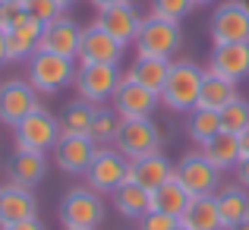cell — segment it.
Returning <instances> with one entry per match:
<instances>
[{
  "label": "cell",
  "mask_w": 249,
  "mask_h": 230,
  "mask_svg": "<svg viewBox=\"0 0 249 230\" xmlns=\"http://www.w3.org/2000/svg\"><path fill=\"white\" fill-rule=\"evenodd\" d=\"M202 79H205V70L193 60H174L170 63L167 82L161 88V104L170 110V114L186 117L189 110L199 107V91H202Z\"/></svg>",
  "instance_id": "6da1fadb"
},
{
  "label": "cell",
  "mask_w": 249,
  "mask_h": 230,
  "mask_svg": "<svg viewBox=\"0 0 249 230\" xmlns=\"http://www.w3.org/2000/svg\"><path fill=\"white\" fill-rule=\"evenodd\" d=\"M104 195L91 186H73L60 199V224L63 230H98L104 224Z\"/></svg>",
  "instance_id": "7a4b0ae2"
},
{
  "label": "cell",
  "mask_w": 249,
  "mask_h": 230,
  "mask_svg": "<svg viewBox=\"0 0 249 230\" xmlns=\"http://www.w3.org/2000/svg\"><path fill=\"white\" fill-rule=\"evenodd\" d=\"M25 67H29L25 79L38 88V95H57V91L70 88L76 82V73H79V60L48 54V51H38Z\"/></svg>",
  "instance_id": "3957f363"
},
{
  "label": "cell",
  "mask_w": 249,
  "mask_h": 230,
  "mask_svg": "<svg viewBox=\"0 0 249 230\" xmlns=\"http://www.w3.org/2000/svg\"><path fill=\"white\" fill-rule=\"evenodd\" d=\"M183 44V32L180 22H170V19H158L148 13L142 19L139 38H136V57H155V60H170V57L180 51Z\"/></svg>",
  "instance_id": "277c9868"
},
{
  "label": "cell",
  "mask_w": 249,
  "mask_h": 230,
  "mask_svg": "<svg viewBox=\"0 0 249 230\" xmlns=\"http://www.w3.org/2000/svg\"><path fill=\"white\" fill-rule=\"evenodd\" d=\"M126 180H129V158L120 155L114 145L98 148L89 170H85V186H91L101 195H114Z\"/></svg>",
  "instance_id": "5b68a950"
},
{
  "label": "cell",
  "mask_w": 249,
  "mask_h": 230,
  "mask_svg": "<svg viewBox=\"0 0 249 230\" xmlns=\"http://www.w3.org/2000/svg\"><path fill=\"white\" fill-rule=\"evenodd\" d=\"M208 38H212V48L249 41V10L243 0H221L214 6L208 19Z\"/></svg>",
  "instance_id": "8992f818"
},
{
  "label": "cell",
  "mask_w": 249,
  "mask_h": 230,
  "mask_svg": "<svg viewBox=\"0 0 249 230\" xmlns=\"http://www.w3.org/2000/svg\"><path fill=\"white\" fill-rule=\"evenodd\" d=\"M120 67H110V63H79V73H76V98H82V101L95 104V107H101V104H107L110 98H114L117 85H120Z\"/></svg>",
  "instance_id": "52a82bcc"
},
{
  "label": "cell",
  "mask_w": 249,
  "mask_h": 230,
  "mask_svg": "<svg viewBox=\"0 0 249 230\" xmlns=\"http://www.w3.org/2000/svg\"><path fill=\"white\" fill-rule=\"evenodd\" d=\"M13 129H16V152H54L60 139V117H54L48 107H38Z\"/></svg>",
  "instance_id": "ba28073f"
},
{
  "label": "cell",
  "mask_w": 249,
  "mask_h": 230,
  "mask_svg": "<svg viewBox=\"0 0 249 230\" xmlns=\"http://www.w3.org/2000/svg\"><path fill=\"white\" fill-rule=\"evenodd\" d=\"M174 177L186 186V193L196 199V195H218L221 177H224V174H221V170L202 155V148H196V152H186L180 161H177V174Z\"/></svg>",
  "instance_id": "9c48e42d"
},
{
  "label": "cell",
  "mask_w": 249,
  "mask_h": 230,
  "mask_svg": "<svg viewBox=\"0 0 249 230\" xmlns=\"http://www.w3.org/2000/svg\"><path fill=\"white\" fill-rule=\"evenodd\" d=\"M41 107V95L29 79H6L0 82V123L19 126L29 114Z\"/></svg>",
  "instance_id": "30bf717a"
},
{
  "label": "cell",
  "mask_w": 249,
  "mask_h": 230,
  "mask_svg": "<svg viewBox=\"0 0 249 230\" xmlns=\"http://www.w3.org/2000/svg\"><path fill=\"white\" fill-rule=\"evenodd\" d=\"M114 148H117L120 155H126L129 161L161 152V129H158V123H155L152 117L123 120V123H120V133H117Z\"/></svg>",
  "instance_id": "8fae6325"
},
{
  "label": "cell",
  "mask_w": 249,
  "mask_h": 230,
  "mask_svg": "<svg viewBox=\"0 0 249 230\" xmlns=\"http://www.w3.org/2000/svg\"><path fill=\"white\" fill-rule=\"evenodd\" d=\"M161 104V98L155 95L152 88L139 85L136 79H129L123 73L120 85H117L114 98H110V107L120 114V120H139V117H152L155 107Z\"/></svg>",
  "instance_id": "7c38bea8"
},
{
  "label": "cell",
  "mask_w": 249,
  "mask_h": 230,
  "mask_svg": "<svg viewBox=\"0 0 249 230\" xmlns=\"http://www.w3.org/2000/svg\"><path fill=\"white\" fill-rule=\"evenodd\" d=\"M123 51L126 48H123L117 38H110L98 22H91V25L82 29L79 57H76V60L85 63V67H89V63H110V67H120L123 63Z\"/></svg>",
  "instance_id": "4fadbf2b"
},
{
  "label": "cell",
  "mask_w": 249,
  "mask_h": 230,
  "mask_svg": "<svg viewBox=\"0 0 249 230\" xmlns=\"http://www.w3.org/2000/svg\"><path fill=\"white\" fill-rule=\"evenodd\" d=\"M98 145L89 139V136H67L60 133V139H57L54 145V164L63 170V174H76V177H85V170H89L91 158H95Z\"/></svg>",
  "instance_id": "5bb4252c"
},
{
  "label": "cell",
  "mask_w": 249,
  "mask_h": 230,
  "mask_svg": "<svg viewBox=\"0 0 249 230\" xmlns=\"http://www.w3.org/2000/svg\"><path fill=\"white\" fill-rule=\"evenodd\" d=\"M79 41H82V25L76 22L73 16L63 13L60 19L44 25V35H41V51L48 54H60V57H70L76 60L79 57Z\"/></svg>",
  "instance_id": "9a60e30c"
},
{
  "label": "cell",
  "mask_w": 249,
  "mask_h": 230,
  "mask_svg": "<svg viewBox=\"0 0 249 230\" xmlns=\"http://www.w3.org/2000/svg\"><path fill=\"white\" fill-rule=\"evenodd\" d=\"M142 19H145V16H142V13L136 10L133 3H123V6H110V10H101L95 22L101 25V29L107 32L110 38H117L123 48H129V44H136V38H139Z\"/></svg>",
  "instance_id": "2e32d148"
},
{
  "label": "cell",
  "mask_w": 249,
  "mask_h": 230,
  "mask_svg": "<svg viewBox=\"0 0 249 230\" xmlns=\"http://www.w3.org/2000/svg\"><path fill=\"white\" fill-rule=\"evenodd\" d=\"M205 70L231 79V82H243V79H249V41L218 44V48H212Z\"/></svg>",
  "instance_id": "e0dca14e"
},
{
  "label": "cell",
  "mask_w": 249,
  "mask_h": 230,
  "mask_svg": "<svg viewBox=\"0 0 249 230\" xmlns=\"http://www.w3.org/2000/svg\"><path fill=\"white\" fill-rule=\"evenodd\" d=\"M41 35H44V22L25 16L19 25H13L6 32V54L10 63H29L32 57L41 51Z\"/></svg>",
  "instance_id": "ac0fdd59"
},
{
  "label": "cell",
  "mask_w": 249,
  "mask_h": 230,
  "mask_svg": "<svg viewBox=\"0 0 249 230\" xmlns=\"http://www.w3.org/2000/svg\"><path fill=\"white\" fill-rule=\"evenodd\" d=\"M38 218V199L32 189L19 186V183H6L0 186V227L16 224V221Z\"/></svg>",
  "instance_id": "d6986e66"
},
{
  "label": "cell",
  "mask_w": 249,
  "mask_h": 230,
  "mask_svg": "<svg viewBox=\"0 0 249 230\" xmlns=\"http://www.w3.org/2000/svg\"><path fill=\"white\" fill-rule=\"evenodd\" d=\"M174 174H177V164L170 161L164 152H155V155L129 161V180L139 183V186L148 189V193H155L158 186H164Z\"/></svg>",
  "instance_id": "ffe728a7"
},
{
  "label": "cell",
  "mask_w": 249,
  "mask_h": 230,
  "mask_svg": "<svg viewBox=\"0 0 249 230\" xmlns=\"http://www.w3.org/2000/svg\"><path fill=\"white\" fill-rule=\"evenodd\" d=\"M48 177V155L44 152H16L10 161V183L35 189Z\"/></svg>",
  "instance_id": "44dd1931"
},
{
  "label": "cell",
  "mask_w": 249,
  "mask_h": 230,
  "mask_svg": "<svg viewBox=\"0 0 249 230\" xmlns=\"http://www.w3.org/2000/svg\"><path fill=\"white\" fill-rule=\"evenodd\" d=\"M180 224H186L189 230H224L218 195H196V199L189 202V208L183 212Z\"/></svg>",
  "instance_id": "7402d4cb"
},
{
  "label": "cell",
  "mask_w": 249,
  "mask_h": 230,
  "mask_svg": "<svg viewBox=\"0 0 249 230\" xmlns=\"http://www.w3.org/2000/svg\"><path fill=\"white\" fill-rule=\"evenodd\" d=\"M237 85L240 82H231V79H224V76L212 73V70H205L202 91H199V107H208V110H218V114H221L233 98H240Z\"/></svg>",
  "instance_id": "603a6c76"
},
{
  "label": "cell",
  "mask_w": 249,
  "mask_h": 230,
  "mask_svg": "<svg viewBox=\"0 0 249 230\" xmlns=\"http://www.w3.org/2000/svg\"><path fill=\"white\" fill-rule=\"evenodd\" d=\"M202 155H205L221 174H227V170H233L240 164V158H243V152H240V136L221 129L214 139H208L205 145H202Z\"/></svg>",
  "instance_id": "cb8c5ba5"
},
{
  "label": "cell",
  "mask_w": 249,
  "mask_h": 230,
  "mask_svg": "<svg viewBox=\"0 0 249 230\" xmlns=\"http://www.w3.org/2000/svg\"><path fill=\"white\" fill-rule=\"evenodd\" d=\"M110 199H114V208L123 214V218L139 221V218H145V214L152 212V193L142 189L139 183H133V180H126Z\"/></svg>",
  "instance_id": "d4e9b609"
},
{
  "label": "cell",
  "mask_w": 249,
  "mask_h": 230,
  "mask_svg": "<svg viewBox=\"0 0 249 230\" xmlns=\"http://www.w3.org/2000/svg\"><path fill=\"white\" fill-rule=\"evenodd\" d=\"M189 202H193V195L186 193V186H183L177 177H170L164 186H158L152 193V208L155 212L170 214V218H177V221L183 218V212L189 208Z\"/></svg>",
  "instance_id": "484cf974"
},
{
  "label": "cell",
  "mask_w": 249,
  "mask_h": 230,
  "mask_svg": "<svg viewBox=\"0 0 249 230\" xmlns=\"http://www.w3.org/2000/svg\"><path fill=\"white\" fill-rule=\"evenodd\" d=\"M218 208H221L224 230L237 227L240 221L249 218V189H243L240 183H233V186H221L218 189Z\"/></svg>",
  "instance_id": "4316f807"
},
{
  "label": "cell",
  "mask_w": 249,
  "mask_h": 230,
  "mask_svg": "<svg viewBox=\"0 0 249 230\" xmlns=\"http://www.w3.org/2000/svg\"><path fill=\"white\" fill-rule=\"evenodd\" d=\"M170 63L174 60H155V57H136L133 67L126 70L129 79H136L139 85H145V88H152L155 95L161 98V88H164L167 82V73H170Z\"/></svg>",
  "instance_id": "83f0119b"
},
{
  "label": "cell",
  "mask_w": 249,
  "mask_h": 230,
  "mask_svg": "<svg viewBox=\"0 0 249 230\" xmlns=\"http://www.w3.org/2000/svg\"><path fill=\"white\" fill-rule=\"evenodd\" d=\"M186 133H189V139L202 148L208 139H214V136L221 133V114L218 110H208V107L189 110L186 114Z\"/></svg>",
  "instance_id": "f1b7e54d"
},
{
  "label": "cell",
  "mask_w": 249,
  "mask_h": 230,
  "mask_svg": "<svg viewBox=\"0 0 249 230\" xmlns=\"http://www.w3.org/2000/svg\"><path fill=\"white\" fill-rule=\"evenodd\" d=\"M91 120H95V104L76 98V101H70L67 107H63V114H60V133H67V136H89Z\"/></svg>",
  "instance_id": "f546056e"
},
{
  "label": "cell",
  "mask_w": 249,
  "mask_h": 230,
  "mask_svg": "<svg viewBox=\"0 0 249 230\" xmlns=\"http://www.w3.org/2000/svg\"><path fill=\"white\" fill-rule=\"evenodd\" d=\"M120 114H117L114 107H107V104H101V107H95V120H91V129H89V139L95 142L98 148L104 145H114L117 142V133H120Z\"/></svg>",
  "instance_id": "4dcf8cb0"
},
{
  "label": "cell",
  "mask_w": 249,
  "mask_h": 230,
  "mask_svg": "<svg viewBox=\"0 0 249 230\" xmlns=\"http://www.w3.org/2000/svg\"><path fill=\"white\" fill-rule=\"evenodd\" d=\"M246 126H249V101L246 98H233V101L221 110V129L240 136Z\"/></svg>",
  "instance_id": "1f68e13d"
},
{
  "label": "cell",
  "mask_w": 249,
  "mask_h": 230,
  "mask_svg": "<svg viewBox=\"0 0 249 230\" xmlns=\"http://www.w3.org/2000/svg\"><path fill=\"white\" fill-rule=\"evenodd\" d=\"M193 6V0H148V13L158 19H170V22H180L183 16H189Z\"/></svg>",
  "instance_id": "d6a6232c"
},
{
  "label": "cell",
  "mask_w": 249,
  "mask_h": 230,
  "mask_svg": "<svg viewBox=\"0 0 249 230\" xmlns=\"http://www.w3.org/2000/svg\"><path fill=\"white\" fill-rule=\"evenodd\" d=\"M25 13H29L32 19H38V22H44V25L63 16V10L54 0H25Z\"/></svg>",
  "instance_id": "836d02e7"
},
{
  "label": "cell",
  "mask_w": 249,
  "mask_h": 230,
  "mask_svg": "<svg viewBox=\"0 0 249 230\" xmlns=\"http://www.w3.org/2000/svg\"><path fill=\"white\" fill-rule=\"evenodd\" d=\"M25 16H29V13H25V3H19V0H0V29L3 32H10L13 25H19Z\"/></svg>",
  "instance_id": "e575fe53"
},
{
  "label": "cell",
  "mask_w": 249,
  "mask_h": 230,
  "mask_svg": "<svg viewBox=\"0 0 249 230\" xmlns=\"http://www.w3.org/2000/svg\"><path fill=\"white\" fill-rule=\"evenodd\" d=\"M136 224H139V230H174L180 221L170 218V214H161V212H155V208H152V212H148L145 218H139Z\"/></svg>",
  "instance_id": "d590c367"
},
{
  "label": "cell",
  "mask_w": 249,
  "mask_h": 230,
  "mask_svg": "<svg viewBox=\"0 0 249 230\" xmlns=\"http://www.w3.org/2000/svg\"><path fill=\"white\" fill-rule=\"evenodd\" d=\"M233 177H237V183L243 189H249V158H240V164L233 167Z\"/></svg>",
  "instance_id": "8d00e7d4"
},
{
  "label": "cell",
  "mask_w": 249,
  "mask_h": 230,
  "mask_svg": "<svg viewBox=\"0 0 249 230\" xmlns=\"http://www.w3.org/2000/svg\"><path fill=\"white\" fill-rule=\"evenodd\" d=\"M0 230H48V227H44L38 218H29V221H16V224H6V227H0Z\"/></svg>",
  "instance_id": "74e56055"
},
{
  "label": "cell",
  "mask_w": 249,
  "mask_h": 230,
  "mask_svg": "<svg viewBox=\"0 0 249 230\" xmlns=\"http://www.w3.org/2000/svg\"><path fill=\"white\" fill-rule=\"evenodd\" d=\"M91 6H95L98 13L101 10H110V6H123V3H133V0H89Z\"/></svg>",
  "instance_id": "f35d334b"
},
{
  "label": "cell",
  "mask_w": 249,
  "mask_h": 230,
  "mask_svg": "<svg viewBox=\"0 0 249 230\" xmlns=\"http://www.w3.org/2000/svg\"><path fill=\"white\" fill-rule=\"evenodd\" d=\"M3 63H10V54H6V32L0 29V67Z\"/></svg>",
  "instance_id": "ab89813d"
},
{
  "label": "cell",
  "mask_w": 249,
  "mask_h": 230,
  "mask_svg": "<svg viewBox=\"0 0 249 230\" xmlns=\"http://www.w3.org/2000/svg\"><path fill=\"white\" fill-rule=\"evenodd\" d=\"M240 152H243V158H249V126L240 133Z\"/></svg>",
  "instance_id": "60d3db41"
},
{
  "label": "cell",
  "mask_w": 249,
  "mask_h": 230,
  "mask_svg": "<svg viewBox=\"0 0 249 230\" xmlns=\"http://www.w3.org/2000/svg\"><path fill=\"white\" fill-rule=\"evenodd\" d=\"M54 3H57V6H60V10H63V13H67V10H70V6H76V3H79V0H54Z\"/></svg>",
  "instance_id": "b9f144b4"
},
{
  "label": "cell",
  "mask_w": 249,
  "mask_h": 230,
  "mask_svg": "<svg viewBox=\"0 0 249 230\" xmlns=\"http://www.w3.org/2000/svg\"><path fill=\"white\" fill-rule=\"evenodd\" d=\"M231 230H249V218H246V221H240V224H237V227H231Z\"/></svg>",
  "instance_id": "7bdbcfd3"
},
{
  "label": "cell",
  "mask_w": 249,
  "mask_h": 230,
  "mask_svg": "<svg viewBox=\"0 0 249 230\" xmlns=\"http://www.w3.org/2000/svg\"><path fill=\"white\" fill-rule=\"evenodd\" d=\"M193 3H196V6H202V3H214V0H193Z\"/></svg>",
  "instance_id": "ee69618b"
},
{
  "label": "cell",
  "mask_w": 249,
  "mask_h": 230,
  "mask_svg": "<svg viewBox=\"0 0 249 230\" xmlns=\"http://www.w3.org/2000/svg\"><path fill=\"white\" fill-rule=\"evenodd\" d=\"M174 230H189V227H186V224H177V227H174Z\"/></svg>",
  "instance_id": "f6af8a7d"
},
{
  "label": "cell",
  "mask_w": 249,
  "mask_h": 230,
  "mask_svg": "<svg viewBox=\"0 0 249 230\" xmlns=\"http://www.w3.org/2000/svg\"><path fill=\"white\" fill-rule=\"evenodd\" d=\"M243 3H246V10H249V0H243Z\"/></svg>",
  "instance_id": "bcb514c9"
},
{
  "label": "cell",
  "mask_w": 249,
  "mask_h": 230,
  "mask_svg": "<svg viewBox=\"0 0 249 230\" xmlns=\"http://www.w3.org/2000/svg\"><path fill=\"white\" fill-rule=\"evenodd\" d=\"M19 3H25V0H19Z\"/></svg>",
  "instance_id": "7dc6e473"
}]
</instances>
